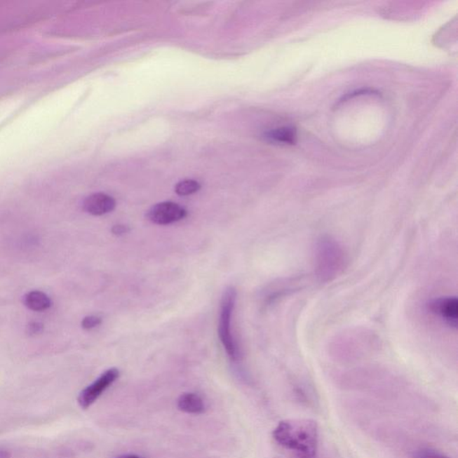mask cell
Here are the masks:
<instances>
[{"instance_id": "cell-1", "label": "cell", "mask_w": 458, "mask_h": 458, "mask_svg": "<svg viewBox=\"0 0 458 458\" xmlns=\"http://www.w3.org/2000/svg\"><path fill=\"white\" fill-rule=\"evenodd\" d=\"M273 438L285 450L295 452L292 458H316L318 425L308 419H292L279 422Z\"/></svg>"}, {"instance_id": "cell-2", "label": "cell", "mask_w": 458, "mask_h": 458, "mask_svg": "<svg viewBox=\"0 0 458 458\" xmlns=\"http://www.w3.org/2000/svg\"><path fill=\"white\" fill-rule=\"evenodd\" d=\"M236 301V291L234 288H229L224 293L220 308V316L217 332L222 345L225 347L227 355L234 361L238 359V349L231 332V317Z\"/></svg>"}, {"instance_id": "cell-3", "label": "cell", "mask_w": 458, "mask_h": 458, "mask_svg": "<svg viewBox=\"0 0 458 458\" xmlns=\"http://www.w3.org/2000/svg\"><path fill=\"white\" fill-rule=\"evenodd\" d=\"M119 377V371L116 368L109 369L104 372L93 384L88 386L80 393L78 396V404L83 409L90 408Z\"/></svg>"}, {"instance_id": "cell-4", "label": "cell", "mask_w": 458, "mask_h": 458, "mask_svg": "<svg viewBox=\"0 0 458 458\" xmlns=\"http://www.w3.org/2000/svg\"><path fill=\"white\" fill-rule=\"evenodd\" d=\"M187 216V211L180 204L172 201H164L156 204L148 210L147 219L157 225H168L184 220Z\"/></svg>"}, {"instance_id": "cell-5", "label": "cell", "mask_w": 458, "mask_h": 458, "mask_svg": "<svg viewBox=\"0 0 458 458\" xmlns=\"http://www.w3.org/2000/svg\"><path fill=\"white\" fill-rule=\"evenodd\" d=\"M343 253L334 243L323 241L320 246V271L321 277L330 278L339 271L343 263Z\"/></svg>"}, {"instance_id": "cell-6", "label": "cell", "mask_w": 458, "mask_h": 458, "mask_svg": "<svg viewBox=\"0 0 458 458\" xmlns=\"http://www.w3.org/2000/svg\"><path fill=\"white\" fill-rule=\"evenodd\" d=\"M430 309L433 314L440 317L448 326L457 327L458 301L457 297L437 299V300L431 302Z\"/></svg>"}, {"instance_id": "cell-7", "label": "cell", "mask_w": 458, "mask_h": 458, "mask_svg": "<svg viewBox=\"0 0 458 458\" xmlns=\"http://www.w3.org/2000/svg\"><path fill=\"white\" fill-rule=\"evenodd\" d=\"M116 208V201L108 194L98 193L88 196L83 203V209L94 216H102L112 213Z\"/></svg>"}, {"instance_id": "cell-8", "label": "cell", "mask_w": 458, "mask_h": 458, "mask_svg": "<svg viewBox=\"0 0 458 458\" xmlns=\"http://www.w3.org/2000/svg\"><path fill=\"white\" fill-rule=\"evenodd\" d=\"M177 407L181 411L194 415L201 414L206 409L203 399L194 393L182 395L178 399Z\"/></svg>"}, {"instance_id": "cell-9", "label": "cell", "mask_w": 458, "mask_h": 458, "mask_svg": "<svg viewBox=\"0 0 458 458\" xmlns=\"http://www.w3.org/2000/svg\"><path fill=\"white\" fill-rule=\"evenodd\" d=\"M266 138L279 144L293 145L297 140V129L291 126L275 128L266 134Z\"/></svg>"}, {"instance_id": "cell-10", "label": "cell", "mask_w": 458, "mask_h": 458, "mask_svg": "<svg viewBox=\"0 0 458 458\" xmlns=\"http://www.w3.org/2000/svg\"><path fill=\"white\" fill-rule=\"evenodd\" d=\"M26 307L34 311H43L48 309L51 305L50 297L41 291H32L26 295Z\"/></svg>"}, {"instance_id": "cell-11", "label": "cell", "mask_w": 458, "mask_h": 458, "mask_svg": "<svg viewBox=\"0 0 458 458\" xmlns=\"http://www.w3.org/2000/svg\"><path fill=\"white\" fill-rule=\"evenodd\" d=\"M201 189L199 182L193 180L180 181L175 187V193L180 196H191Z\"/></svg>"}, {"instance_id": "cell-12", "label": "cell", "mask_w": 458, "mask_h": 458, "mask_svg": "<svg viewBox=\"0 0 458 458\" xmlns=\"http://www.w3.org/2000/svg\"><path fill=\"white\" fill-rule=\"evenodd\" d=\"M415 458H450L443 453L431 450H421L415 454Z\"/></svg>"}, {"instance_id": "cell-13", "label": "cell", "mask_w": 458, "mask_h": 458, "mask_svg": "<svg viewBox=\"0 0 458 458\" xmlns=\"http://www.w3.org/2000/svg\"><path fill=\"white\" fill-rule=\"evenodd\" d=\"M102 323V319L97 316H87L82 321L83 329L92 330L93 328L98 327Z\"/></svg>"}, {"instance_id": "cell-14", "label": "cell", "mask_w": 458, "mask_h": 458, "mask_svg": "<svg viewBox=\"0 0 458 458\" xmlns=\"http://www.w3.org/2000/svg\"><path fill=\"white\" fill-rule=\"evenodd\" d=\"M129 227L125 225H116L112 227V233L116 236H123L129 232Z\"/></svg>"}, {"instance_id": "cell-15", "label": "cell", "mask_w": 458, "mask_h": 458, "mask_svg": "<svg viewBox=\"0 0 458 458\" xmlns=\"http://www.w3.org/2000/svg\"><path fill=\"white\" fill-rule=\"evenodd\" d=\"M11 454L8 450H0V458H11Z\"/></svg>"}, {"instance_id": "cell-16", "label": "cell", "mask_w": 458, "mask_h": 458, "mask_svg": "<svg viewBox=\"0 0 458 458\" xmlns=\"http://www.w3.org/2000/svg\"><path fill=\"white\" fill-rule=\"evenodd\" d=\"M116 458H144V457L136 456V454H125V456H120Z\"/></svg>"}]
</instances>
